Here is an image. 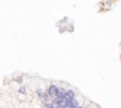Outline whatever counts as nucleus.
I'll list each match as a JSON object with an SVG mask.
<instances>
[{"instance_id":"nucleus-4","label":"nucleus","mask_w":121,"mask_h":108,"mask_svg":"<svg viewBox=\"0 0 121 108\" xmlns=\"http://www.w3.org/2000/svg\"><path fill=\"white\" fill-rule=\"evenodd\" d=\"M65 93H67V90L64 89V88H59L58 89V94H57V99H63L64 96H65Z\"/></svg>"},{"instance_id":"nucleus-6","label":"nucleus","mask_w":121,"mask_h":108,"mask_svg":"<svg viewBox=\"0 0 121 108\" xmlns=\"http://www.w3.org/2000/svg\"><path fill=\"white\" fill-rule=\"evenodd\" d=\"M18 93H20V94H26V89H25V87L22 86V87L18 89Z\"/></svg>"},{"instance_id":"nucleus-8","label":"nucleus","mask_w":121,"mask_h":108,"mask_svg":"<svg viewBox=\"0 0 121 108\" xmlns=\"http://www.w3.org/2000/svg\"><path fill=\"white\" fill-rule=\"evenodd\" d=\"M16 81H17L18 83H22V82H23V78H20V77H19V78H17Z\"/></svg>"},{"instance_id":"nucleus-3","label":"nucleus","mask_w":121,"mask_h":108,"mask_svg":"<svg viewBox=\"0 0 121 108\" xmlns=\"http://www.w3.org/2000/svg\"><path fill=\"white\" fill-rule=\"evenodd\" d=\"M69 102H71L74 99H76L75 97V91L73 90V89H69V90H67V93H65V96H64Z\"/></svg>"},{"instance_id":"nucleus-5","label":"nucleus","mask_w":121,"mask_h":108,"mask_svg":"<svg viewBox=\"0 0 121 108\" xmlns=\"http://www.w3.org/2000/svg\"><path fill=\"white\" fill-rule=\"evenodd\" d=\"M78 106H80L78 101H77L76 99H74V100H73V101H71V102L69 103V107H68V108H77Z\"/></svg>"},{"instance_id":"nucleus-7","label":"nucleus","mask_w":121,"mask_h":108,"mask_svg":"<svg viewBox=\"0 0 121 108\" xmlns=\"http://www.w3.org/2000/svg\"><path fill=\"white\" fill-rule=\"evenodd\" d=\"M44 108H55V106L52 103H49V102H44Z\"/></svg>"},{"instance_id":"nucleus-1","label":"nucleus","mask_w":121,"mask_h":108,"mask_svg":"<svg viewBox=\"0 0 121 108\" xmlns=\"http://www.w3.org/2000/svg\"><path fill=\"white\" fill-rule=\"evenodd\" d=\"M58 87L57 86H55V84H51V86H49V88H48V95H49V97L50 99H55L56 96H57V94H58Z\"/></svg>"},{"instance_id":"nucleus-2","label":"nucleus","mask_w":121,"mask_h":108,"mask_svg":"<svg viewBox=\"0 0 121 108\" xmlns=\"http://www.w3.org/2000/svg\"><path fill=\"white\" fill-rule=\"evenodd\" d=\"M36 93H37L38 99H39V100H42L43 102H48V99H50V97H49V95H48V93H46V91L44 93V91H43V89H40V88H38Z\"/></svg>"}]
</instances>
